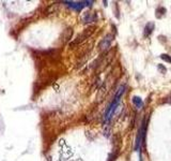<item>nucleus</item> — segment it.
<instances>
[{
  "instance_id": "nucleus-7",
  "label": "nucleus",
  "mask_w": 171,
  "mask_h": 161,
  "mask_svg": "<svg viewBox=\"0 0 171 161\" xmlns=\"http://www.w3.org/2000/svg\"><path fill=\"white\" fill-rule=\"evenodd\" d=\"M166 13V9L163 8V7H160L159 9H157L156 11V17H162L164 14Z\"/></svg>"
},
{
  "instance_id": "nucleus-8",
  "label": "nucleus",
  "mask_w": 171,
  "mask_h": 161,
  "mask_svg": "<svg viewBox=\"0 0 171 161\" xmlns=\"http://www.w3.org/2000/svg\"><path fill=\"white\" fill-rule=\"evenodd\" d=\"M160 58H162L163 60H165V61L171 63V56H169V55H167V54H162V55H160Z\"/></svg>"
},
{
  "instance_id": "nucleus-3",
  "label": "nucleus",
  "mask_w": 171,
  "mask_h": 161,
  "mask_svg": "<svg viewBox=\"0 0 171 161\" xmlns=\"http://www.w3.org/2000/svg\"><path fill=\"white\" fill-rule=\"evenodd\" d=\"M112 40H113V36H111V34L106 36V37L101 41L100 45H98L100 50H101V51H105V50H107V48L110 46V44H111Z\"/></svg>"
},
{
  "instance_id": "nucleus-1",
  "label": "nucleus",
  "mask_w": 171,
  "mask_h": 161,
  "mask_svg": "<svg viewBox=\"0 0 171 161\" xmlns=\"http://www.w3.org/2000/svg\"><path fill=\"white\" fill-rule=\"evenodd\" d=\"M124 89H125V86H121V87L118 89V91H117V95H115V99H113V101L110 103L109 107H108V110H107V112H106V116H105V117H106V119H109L110 118V115L113 113V111H115V109L117 107V105H118L119 101H120L121 96L123 95Z\"/></svg>"
},
{
  "instance_id": "nucleus-2",
  "label": "nucleus",
  "mask_w": 171,
  "mask_h": 161,
  "mask_svg": "<svg viewBox=\"0 0 171 161\" xmlns=\"http://www.w3.org/2000/svg\"><path fill=\"white\" fill-rule=\"evenodd\" d=\"M94 29H95V27H89V28H87L86 30H84L82 34H78V36L76 37V39L74 40L73 42L71 43V46H75L77 45V44H79V43L84 42V40H87L88 38L94 32Z\"/></svg>"
},
{
  "instance_id": "nucleus-5",
  "label": "nucleus",
  "mask_w": 171,
  "mask_h": 161,
  "mask_svg": "<svg viewBox=\"0 0 171 161\" xmlns=\"http://www.w3.org/2000/svg\"><path fill=\"white\" fill-rule=\"evenodd\" d=\"M96 20V14L95 13H86L84 16V23H92Z\"/></svg>"
},
{
  "instance_id": "nucleus-4",
  "label": "nucleus",
  "mask_w": 171,
  "mask_h": 161,
  "mask_svg": "<svg viewBox=\"0 0 171 161\" xmlns=\"http://www.w3.org/2000/svg\"><path fill=\"white\" fill-rule=\"evenodd\" d=\"M153 30H154V23H148L144 27V30H143V36L148 38L149 36H151Z\"/></svg>"
},
{
  "instance_id": "nucleus-9",
  "label": "nucleus",
  "mask_w": 171,
  "mask_h": 161,
  "mask_svg": "<svg viewBox=\"0 0 171 161\" xmlns=\"http://www.w3.org/2000/svg\"><path fill=\"white\" fill-rule=\"evenodd\" d=\"M158 69L163 71V73H165V72H166V68H165V67H164L163 65H158Z\"/></svg>"
},
{
  "instance_id": "nucleus-6",
  "label": "nucleus",
  "mask_w": 171,
  "mask_h": 161,
  "mask_svg": "<svg viewBox=\"0 0 171 161\" xmlns=\"http://www.w3.org/2000/svg\"><path fill=\"white\" fill-rule=\"evenodd\" d=\"M133 103H134V104L136 105L138 109H140V107L143 106L142 99H141V98H139V97H137V96L133 97Z\"/></svg>"
}]
</instances>
